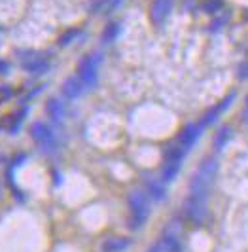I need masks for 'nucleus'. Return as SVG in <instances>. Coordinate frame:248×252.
I'll return each instance as SVG.
<instances>
[{"mask_svg":"<svg viewBox=\"0 0 248 252\" xmlns=\"http://www.w3.org/2000/svg\"><path fill=\"white\" fill-rule=\"evenodd\" d=\"M218 173V161L216 159H205L199 165L197 173L189 180V195L191 197H199V199H207L211 184L216 178Z\"/></svg>","mask_w":248,"mask_h":252,"instance_id":"obj_1","label":"nucleus"},{"mask_svg":"<svg viewBox=\"0 0 248 252\" xmlns=\"http://www.w3.org/2000/svg\"><path fill=\"white\" fill-rule=\"evenodd\" d=\"M127 203H129V209H131V215H133V220H131V227H140L146 220H148L150 215V199L148 195L140 189H135L129 193L127 197Z\"/></svg>","mask_w":248,"mask_h":252,"instance_id":"obj_2","label":"nucleus"},{"mask_svg":"<svg viewBox=\"0 0 248 252\" xmlns=\"http://www.w3.org/2000/svg\"><path fill=\"white\" fill-rule=\"evenodd\" d=\"M99 64H100L99 53L87 55L86 59L80 63L78 78H80L82 86H84L86 89H93L95 86H97V80H99Z\"/></svg>","mask_w":248,"mask_h":252,"instance_id":"obj_3","label":"nucleus"},{"mask_svg":"<svg viewBox=\"0 0 248 252\" xmlns=\"http://www.w3.org/2000/svg\"><path fill=\"white\" fill-rule=\"evenodd\" d=\"M186 152L182 150L180 146H173L167 150L165 156V165H163L161 171V180L163 182H173L176 175L180 173V167H182V159H184Z\"/></svg>","mask_w":248,"mask_h":252,"instance_id":"obj_4","label":"nucleus"},{"mask_svg":"<svg viewBox=\"0 0 248 252\" xmlns=\"http://www.w3.org/2000/svg\"><path fill=\"white\" fill-rule=\"evenodd\" d=\"M31 137L34 139L36 144H40V148L44 152H53L57 146V139L55 133L51 131L50 126H46L44 122H36L31 127Z\"/></svg>","mask_w":248,"mask_h":252,"instance_id":"obj_5","label":"nucleus"},{"mask_svg":"<svg viewBox=\"0 0 248 252\" xmlns=\"http://www.w3.org/2000/svg\"><path fill=\"white\" fill-rule=\"evenodd\" d=\"M186 215L193 224H203L205 216H207V199H199V197H187L186 201Z\"/></svg>","mask_w":248,"mask_h":252,"instance_id":"obj_6","label":"nucleus"},{"mask_svg":"<svg viewBox=\"0 0 248 252\" xmlns=\"http://www.w3.org/2000/svg\"><path fill=\"white\" fill-rule=\"evenodd\" d=\"M201 126H193V124H189V126L184 127V131L180 133V137H178V146L182 148L184 152L191 150L193 148V144L197 142V139L201 137Z\"/></svg>","mask_w":248,"mask_h":252,"instance_id":"obj_7","label":"nucleus"},{"mask_svg":"<svg viewBox=\"0 0 248 252\" xmlns=\"http://www.w3.org/2000/svg\"><path fill=\"white\" fill-rule=\"evenodd\" d=\"M21 64L25 66L29 72H34V74H40V72H46L48 66H50V61L40 55V53H31V55H25L21 59Z\"/></svg>","mask_w":248,"mask_h":252,"instance_id":"obj_8","label":"nucleus"},{"mask_svg":"<svg viewBox=\"0 0 248 252\" xmlns=\"http://www.w3.org/2000/svg\"><path fill=\"white\" fill-rule=\"evenodd\" d=\"M86 91V88L82 86V82H80V78L78 76H72V78H68L64 84H62V95L68 99V101H74V99H78L82 93Z\"/></svg>","mask_w":248,"mask_h":252,"instance_id":"obj_9","label":"nucleus"},{"mask_svg":"<svg viewBox=\"0 0 248 252\" xmlns=\"http://www.w3.org/2000/svg\"><path fill=\"white\" fill-rule=\"evenodd\" d=\"M233 97H235V95L231 93V95H229V97H227L225 101H222L220 104H216V106H214L212 110H209V112L205 114V118H203V122H201L199 126H201V127H207V126H211V124H214V122L218 120V116H220V114H222L223 110H225V108H227V106L231 104Z\"/></svg>","mask_w":248,"mask_h":252,"instance_id":"obj_10","label":"nucleus"},{"mask_svg":"<svg viewBox=\"0 0 248 252\" xmlns=\"http://www.w3.org/2000/svg\"><path fill=\"white\" fill-rule=\"evenodd\" d=\"M171 6H173V0H155L152 6V19L155 23H161L165 15L171 10Z\"/></svg>","mask_w":248,"mask_h":252,"instance_id":"obj_11","label":"nucleus"},{"mask_svg":"<svg viewBox=\"0 0 248 252\" xmlns=\"http://www.w3.org/2000/svg\"><path fill=\"white\" fill-rule=\"evenodd\" d=\"M46 112H48V116H50L53 122H62L64 116H66L64 104L59 99H50L48 104H46Z\"/></svg>","mask_w":248,"mask_h":252,"instance_id":"obj_12","label":"nucleus"},{"mask_svg":"<svg viewBox=\"0 0 248 252\" xmlns=\"http://www.w3.org/2000/svg\"><path fill=\"white\" fill-rule=\"evenodd\" d=\"M129 247V239L125 237H108L102 243V252H124Z\"/></svg>","mask_w":248,"mask_h":252,"instance_id":"obj_13","label":"nucleus"},{"mask_svg":"<svg viewBox=\"0 0 248 252\" xmlns=\"http://www.w3.org/2000/svg\"><path fill=\"white\" fill-rule=\"evenodd\" d=\"M148 191L155 201H161V199H165V195H167V191H165V188H163V184L161 182H155V180H150L148 182Z\"/></svg>","mask_w":248,"mask_h":252,"instance_id":"obj_14","label":"nucleus"},{"mask_svg":"<svg viewBox=\"0 0 248 252\" xmlns=\"http://www.w3.org/2000/svg\"><path fill=\"white\" fill-rule=\"evenodd\" d=\"M231 139V129L229 127H222L218 133H216V137H214V146H216V150H222L223 146H225V142Z\"/></svg>","mask_w":248,"mask_h":252,"instance_id":"obj_15","label":"nucleus"},{"mask_svg":"<svg viewBox=\"0 0 248 252\" xmlns=\"http://www.w3.org/2000/svg\"><path fill=\"white\" fill-rule=\"evenodd\" d=\"M118 32H120V25L118 23H110L104 29V32H102V42H112L114 38L118 36Z\"/></svg>","mask_w":248,"mask_h":252,"instance_id":"obj_16","label":"nucleus"},{"mask_svg":"<svg viewBox=\"0 0 248 252\" xmlns=\"http://www.w3.org/2000/svg\"><path fill=\"white\" fill-rule=\"evenodd\" d=\"M6 70H8V64L2 63V61H0V72H6Z\"/></svg>","mask_w":248,"mask_h":252,"instance_id":"obj_17","label":"nucleus"},{"mask_svg":"<svg viewBox=\"0 0 248 252\" xmlns=\"http://www.w3.org/2000/svg\"><path fill=\"white\" fill-rule=\"evenodd\" d=\"M4 197V188H2V182H0V199Z\"/></svg>","mask_w":248,"mask_h":252,"instance_id":"obj_18","label":"nucleus"}]
</instances>
